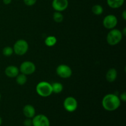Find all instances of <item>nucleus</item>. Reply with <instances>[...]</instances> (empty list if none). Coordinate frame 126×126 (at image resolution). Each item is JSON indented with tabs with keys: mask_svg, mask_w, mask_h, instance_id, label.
Returning <instances> with one entry per match:
<instances>
[{
	"mask_svg": "<svg viewBox=\"0 0 126 126\" xmlns=\"http://www.w3.org/2000/svg\"><path fill=\"white\" fill-rule=\"evenodd\" d=\"M102 106L105 110L113 111L118 109L121 105V100L118 96L113 94H108L102 99Z\"/></svg>",
	"mask_w": 126,
	"mask_h": 126,
	"instance_id": "nucleus-1",
	"label": "nucleus"
},
{
	"mask_svg": "<svg viewBox=\"0 0 126 126\" xmlns=\"http://www.w3.org/2000/svg\"><path fill=\"white\" fill-rule=\"evenodd\" d=\"M36 91L39 95L43 97H47L52 94V85L46 81H41L36 85Z\"/></svg>",
	"mask_w": 126,
	"mask_h": 126,
	"instance_id": "nucleus-2",
	"label": "nucleus"
},
{
	"mask_svg": "<svg viewBox=\"0 0 126 126\" xmlns=\"http://www.w3.org/2000/svg\"><path fill=\"white\" fill-rule=\"evenodd\" d=\"M123 34L122 32L118 29H111L108 33L107 36V41L111 46H115L119 44L123 39Z\"/></svg>",
	"mask_w": 126,
	"mask_h": 126,
	"instance_id": "nucleus-3",
	"label": "nucleus"
},
{
	"mask_svg": "<svg viewBox=\"0 0 126 126\" xmlns=\"http://www.w3.org/2000/svg\"><path fill=\"white\" fill-rule=\"evenodd\" d=\"M28 50V44L24 39L17 41L14 45L13 50L18 55H23L27 52Z\"/></svg>",
	"mask_w": 126,
	"mask_h": 126,
	"instance_id": "nucleus-4",
	"label": "nucleus"
},
{
	"mask_svg": "<svg viewBox=\"0 0 126 126\" xmlns=\"http://www.w3.org/2000/svg\"><path fill=\"white\" fill-rule=\"evenodd\" d=\"M36 70V66L32 62L25 61L20 66V71L22 73L25 75H30L33 74Z\"/></svg>",
	"mask_w": 126,
	"mask_h": 126,
	"instance_id": "nucleus-5",
	"label": "nucleus"
},
{
	"mask_svg": "<svg viewBox=\"0 0 126 126\" xmlns=\"http://www.w3.org/2000/svg\"><path fill=\"white\" fill-rule=\"evenodd\" d=\"M56 73L60 78L63 79L69 78L72 75V70L66 65H60L56 69Z\"/></svg>",
	"mask_w": 126,
	"mask_h": 126,
	"instance_id": "nucleus-6",
	"label": "nucleus"
},
{
	"mask_svg": "<svg viewBox=\"0 0 126 126\" xmlns=\"http://www.w3.org/2000/svg\"><path fill=\"white\" fill-rule=\"evenodd\" d=\"M32 126H50V122L46 116L44 114H38L36 116H34L33 118Z\"/></svg>",
	"mask_w": 126,
	"mask_h": 126,
	"instance_id": "nucleus-7",
	"label": "nucleus"
},
{
	"mask_svg": "<svg viewBox=\"0 0 126 126\" xmlns=\"http://www.w3.org/2000/svg\"><path fill=\"white\" fill-rule=\"evenodd\" d=\"M63 107L67 111L70 113L75 111L78 108L77 100L73 97H67L63 102Z\"/></svg>",
	"mask_w": 126,
	"mask_h": 126,
	"instance_id": "nucleus-8",
	"label": "nucleus"
},
{
	"mask_svg": "<svg viewBox=\"0 0 126 126\" xmlns=\"http://www.w3.org/2000/svg\"><path fill=\"white\" fill-rule=\"evenodd\" d=\"M117 24H118V18L114 15H108L103 18V25L105 28L107 29H113L115 28Z\"/></svg>",
	"mask_w": 126,
	"mask_h": 126,
	"instance_id": "nucleus-9",
	"label": "nucleus"
},
{
	"mask_svg": "<svg viewBox=\"0 0 126 126\" xmlns=\"http://www.w3.org/2000/svg\"><path fill=\"white\" fill-rule=\"evenodd\" d=\"M52 6L55 11L62 12L66 10L68 6V0H53Z\"/></svg>",
	"mask_w": 126,
	"mask_h": 126,
	"instance_id": "nucleus-10",
	"label": "nucleus"
},
{
	"mask_svg": "<svg viewBox=\"0 0 126 126\" xmlns=\"http://www.w3.org/2000/svg\"><path fill=\"white\" fill-rule=\"evenodd\" d=\"M19 73V70L16 66L11 65L5 69V74L9 78H16Z\"/></svg>",
	"mask_w": 126,
	"mask_h": 126,
	"instance_id": "nucleus-11",
	"label": "nucleus"
},
{
	"mask_svg": "<svg viewBox=\"0 0 126 126\" xmlns=\"http://www.w3.org/2000/svg\"><path fill=\"white\" fill-rule=\"evenodd\" d=\"M35 109L31 105H26L23 108V113L27 118H33L35 116Z\"/></svg>",
	"mask_w": 126,
	"mask_h": 126,
	"instance_id": "nucleus-12",
	"label": "nucleus"
},
{
	"mask_svg": "<svg viewBox=\"0 0 126 126\" xmlns=\"http://www.w3.org/2000/svg\"><path fill=\"white\" fill-rule=\"evenodd\" d=\"M117 75H118V73H117L116 70L112 68L107 71V74H106V79L108 82H113L116 79Z\"/></svg>",
	"mask_w": 126,
	"mask_h": 126,
	"instance_id": "nucleus-13",
	"label": "nucleus"
},
{
	"mask_svg": "<svg viewBox=\"0 0 126 126\" xmlns=\"http://www.w3.org/2000/svg\"><path fill=\"white\" fill-rule=\"evenodd\" d=\"M108 6L112 9H118L121 7L124 2V0H107Z\"/></svg>",
	"mask_w": 126,
	"mask_h": 126,
	"instance_id": "nucleus-14",
	"label": "nucleus"
},
{
	"mask_svg": "<svg viewBox=\"0 0 126 126\" xmlns=\"http://www.w3.org/2000/svg\"><path fill=\"white\" fill-rule=\"evenodd\" d=\"M57 38L54 36H49L45 39V44L48 47H52L57 43Z\"/></svg>",
	"mask_w": 126,
	"mask_h": 126,
	"instance_id": "nucleus-15",
	"label": "nucleus"
},
{
	"mask_svg": "<svg viewBox=\"0 0 126 126\" xmlns=\"http://www.w3.org/2000/svg\"><path fill=\"white\" fill-rule=\"evenodd\" d=\"M52 92L55 94H59L63 91V85L61 83L58 82H54L52 84Z\"/></svg>",
	"mask_w": 126,
	"mask_h": 126,
	"instance_id": "nucleus-16",
	"label": "nucleus"
},
{
	"mask_svg": "<svg viewBox=\"0 0 126 126\" xmlns=\"http://www.w3.org/2000/svg\"><path fill=\"white\" fill-rule=\"evenodd\" d=\"M16 82L18 84L22 86L24 85L27 82V75H24V74H18L17 76H16Z\"/></svg>",
	"mask_w": 126,
	"mask_h": 126,
	"instance_id": "nucleus-17",
	"label": "nucleus"
},
{
	"mask_svg": "<svg viewBox=\"0 0 126 126\" xmlns=\"http://www.w3.org/2000/svg\"><path fill=\"white\" fill-rule=\"evenodd\" d=\"M92 12L96 16H100L103 12V8L101 5L95 4L92 7Z\"/></svg>",
	"mask_w": 126,
	"mask_h": 126,
	"instance_id": "nucleus-18",
	"label": "nucleus"
},
{
	"mask_svg": "<svg viewBox=\"0 0 126 126\" xmlns=\"http://www.w3.org/2000/svg\"><path fill=\"white\" fill-rule=\"evenodd\" d=\"M53 19L57 23H60L63 20V16L61 13V12H57V11H56L53 14Z\"/></svg>",
	"mask_w": 126,
	"mask_h": 126,
	"instance_id": "nucleus-19",
	"label": "nucleus"
},
{
	"mask_svg": "<svg viewBox=\"0 0 126 126\" xmlns=\"http://www.w3.org/2000/svg\"><path fill=\"white\" fill-rule=\"evenodd\" d=\"M13 49H12L11 47L9 46H7L5 47L2 50V54H3L6 57H9L13 54Z\"/></svg>",
	"mask_w": 126,
	"mask_h": 126,
	"instance_id": "nucleus-20",
	"label": "nucleus"
},
{
	"mask_svg": "<svg viewBox=\"0 0 126 126\" xmlns=\"http://www.w3.org/2000/svg\"><path fill=\"white\" fill-rule=\"evenodd\" d=\"M36 1L37 0H23L24 3L28 6H33L34 4H35Z\"/></svg>",
	"mask_w": 126,
	"mask_h": 126,
	"instance_id": "nucleus-21",
	"label": "nucleus"
},
{
	"mask_svg": "<svg viewBox=\"0 0 126 126\" xmlns=\"http://www.w3.org/2000/svg\"><path fill=\"white\" fill-rule=\"evenodd\" d=\"M25 126H32V119L31 118H27L23 122Z\"/></svg>",
	"mask_w": 126,
	"mask_h": 126,
	"instance_id": "nucleus-22",
	"label": "nucleus"
},
{
	"mask_svg": "<svg viewBox=\"0 0 126 126\" xmlns=\"http://www.w3.org/2000/svg\"><path fill=\"white\" fill-rule=\"evenodd\" d=\"M119 98H120L121 100H122L123 102H126V93L125 92H124L123 93H122L120 95Z\"/></svg>",
	"mask_w": 126,
	"mask_h": 126,
	"instance_id": "nucleus-23",
	"label": "nucleus"
},
{
	"mask_svg": "<svg viewBox=\"0 0 126 126\" xmlns=\"http://www.w3.org/2000/svg\"><path fill=\"white\" fill-rule=\"evenodd\" d=\"M2 2H3V3L4 4L8 5V4H9L11 3V2H12V0H2Z\"/></svg>",
	"mask_w": 126,
	"mask_h": 126,
	"instance_id": "nucleus-24",
	"label": "nucleus"
},
{
	"mask_svg": "<svg viewBox=\"0 0 126 126\" xmlns=\"http://www.w3.org/2000/svg\"><path fill=\"white\" fill-rule=\"evenodd\" d=\"M122 17H123V19H124V20H126V11H123V13H122Z\"/></svg>",
	"mask_w": 126,
	"mask_h": 126,
	"instance_id": "nucleus-25",
	"label": "nucleus"
},
{
	"mask_svg": "<svg viewBox=\"0 0 126 126\" xmlns=\"http://www.w3.org/2000/svg\"><path fill=\"white\" fill-rule=\"evenodd\" d=\"M126 28H124V30H123V32H122V33H123V34H124V36L126 35Z\"/></svg>",
	"mask_w": 126,
	"mask_h": 126,
	"instance_id": "nucleus-26",
	"label": "nucleus"
},
{
	"mask_svg": "<svg viewBox=\"0 0 126 126\" xmlns=\"http://www.w3.org/2000/svg\"><path fill=\"white\" fill-rule=\"evenodd\" d=\"M1 124H2V119H1V118L0 117V126L1 125Z\"/></svg>",
	"mask_w": 126,
	"mask_h": 126,
	"instance_id": "nucleus-27",
	"label": "nucleus"
},
{
	"mask_svg": "<svg viewBox=\"0 0 126 126\" xmlns=\"http://www.w3.org/2000/svg\"><path fill=\"white\" fill-rule=\"evenodd\" d=\"M0 100H1V94H0Z\"/></svg>",
	"mask_w": 126,
	"mask_h": 126,
	"instance_id": "nucleus-28",
	"label": "nucleus"
}]
</instances>
